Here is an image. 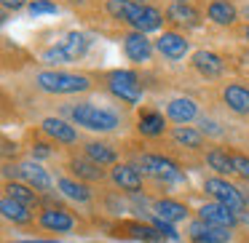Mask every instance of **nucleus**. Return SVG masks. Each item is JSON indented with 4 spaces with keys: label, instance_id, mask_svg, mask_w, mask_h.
Segmentation results:
<instances>
[{
    "label": "nucleus",
    "instance_id": "obj_6",
    "mask_svg": "<svg viewBox=\"0 0 249 243\" xmlns=\"http://www.w3.org/2000/svg\"><path fill=\"white\" fill-rule=\"evenodd\" d=\"M204 193L209 195L212 200H217V203L233 209L236 214H244V211H247V198H244V193L236 187V184L228 182L225 177H209V179H204Z\"/></svg>",
    "mask_w": 249,
    "mask_h": 243
},
{
    "label": "nucleus",
    "instance_id": "obj_7",
    "mask_svg": "<svg viewBox=\"0 0 249 243\" xmlns=\"http://www.w3.org/2000/svg\"><path fill=\"white\" fill-rule=\"evenodd\" d=\"M11 168H14V177H17L19 182L30 184V187L38 190L40 195H51V193H54L56 182L51 179V174L46 171L38 161H22V163H17V166H6V171H11Z\"/></svg>",
    "mask_w": 249,
    "mask_h": 243
},
{
    "label": "nucleus",
    "instance_id": "obj_24",
    "mask_svg": "<svg viewBox=\"0 0 249 243\" xmlns=\"http://www.w3.org/2000/svg\"><path fill=\"white\" fill-rule=\"evenodd\" d=\"M166 118L177 126H188L198 118V104L190 97H174L166 102Z\"/></svg>",
    "mask_w": 249,
    "mask_h": 243
},
{
    "label": "nucleus",
    "instance_id": "obj_30",
    "mask_svg": "<svg viewBox=\"0 0 249 243\" xmlns=\"http://www.w3.org/2000/svg\"><path fill=\"white\" fill-rule=\"evenodd\" d=\"M206 166H209L212 171H217L220 177L236 174L233 155H231V150H225V147H209V150H206Z\"/></svg>",
    "mask_w": 249,
    "mask_h": 243
},
{
    "label": "nucleus",
    "instance_id": "obj_33",
    "mask_svg": "<svg viewBox=\"0 0 249 243\" xmlns=\"http://www.w3.org/2000/svg\"><path fill=\"white\" fill-rule=\"evenodd\" d=\"M150 225H153V227H156V230L163 235V241H179V232L174 230V225H169V222L158 219V216H150Z\"/></svg>",
    "mask_w": 249,
    "mask_h": 243
},
{
    "label": "nucleus",
    "instance_id": "obj_42",
    "mask_svg": "<svg viewBox=\"0 0 249 243\" xmlns=\"http://www.w3.org/2000/svg\"><path fill=\"white\" fill-rule=\"evenodd\" d=\"M244 198H247V209H249V193H244Z\"/></svg>",
    "mask_w": 249,
    "mask_h": 243
},
{
    "label": "nucleus",
    "instance_id": "obj_19",
    "mask_svg": "<svg viewBox=\"0 0 249 243\" xmlns=\"http://www.w3.org/2000/svg\"><path fill=\"white\" fill-rule=\"evenodd\" d=\"M156 51L161 56H166V59L177 62V59H185V54L190 51V40L185 38L182 32H177V30H166V32L156 40Z\"/></svg>",
    "mask_w": 249,
    "mask_h": 243
},
{
    "label": "nucleus",
    "instance_id": "obj_1",
    "mask_svg": "<svg viewBox=\"0 0 249 243\" xmlns=\"http://www.w3.org/2000/svg\"><path fill=\"white\" fill-rule=\"evenodd\" d=\"M105 8H107V14L113 19L129 24L134 32H145V35L153 32V30H158L166 22V16H163L158 8L140 6V3H131V0H105Z\"/></svg>",
    "mask_w": 249,
    "mask_h": 243
},
{
    "label": "nucleus",
    "instance_id": "obj_22",
    "mask_svg": "<svg viewBox=\"0 0 249 243\" xmlns=\"http://www.w3.org/2000/svg\"><path fill=\"white\" fill-rule=\"evenodd\" d=\"M163 16H166L169 24L182 27V30L201 27V11L196 6H190V3H172V6L163 11Z\"/></svg>",
    "mask_w": 249,
    "mask_h": 243
},
{
    "label": "nucleus",
    "instance_id": "obj_13",
    "mask_svg": "<svg viewBox=\"0 0 249 243\" xmlns=\"http://www.w3.org/2000/svg\"><path fill=\"white\" fill-rule=\"evenodd\" d=\"M220 102L238 118H249V86L231 81L220 88Z\"/></svg>",
    "mask_w": 249,
    "mask_h": 243
},
{
    "label": "nucleus",
    "instance_id": "obj_32",
    "mask_svg": "<svg viewBox=\"0 0 249 243\" xmlns=\"http://www.w3.org/2000/svg\"><path fill=\"white\" fill-rule=\"evenodd\" d=\"M30 16H43V14H59V6L51 3V0H33L27 6Z\"/></svg>",
    "mask_w": 249,
    "mask_h": 243
},
{
    "label": "nucleus",
    "instance_id": "obj_11",
    "mask_svg": "<svg viewBox=\"0 0 249 243\" xmlns=\"http://www.w3.org/2000/svg\"><path fill=\"white\" fill-rule=\"evenodd\" d=\"M65 171H70V177L81 179V182H86V184H102V182H107V179H110V174H105V168L97 166L94 161H89L83 152H81V155L72 152V155L67 158V161H65Z\"/></svg>",
    "mask_w": 249,
    "mask_h": 243
},
{
    "label": "nucleus",
    "instance_id": "obj_31",
    "mask_svg": "<svg viewBox=\"0 0 249 243\" xmlns=\"http://www.w3.org/2000/svg\"><path fill=\"white\" fill-rule=\"evenodd\" d=\"M99 203H102V209L107 211V214H113V216H118V214L126 211V203L121 200L118 193H113V190H110L107 195H99Z\"/></svg>",
    "mask_w": 249,
    "mask_h": 243
},
{
    "label": "nucleus",
    "instance_id": "obj_18",
    "mask_svg": "<svg viewBox=\"0 0 249 243\" xmlns=\"http://www.w3.org/2000/svg\"><path fill=\"white\" fill-rule=\"evenodd\" d=\"M190 67H193L201 78H206V81H217V78H222V72H225L222 56H217L214 51H206V49L196 51V54L190 56Z\"/></svg>",
    "mask_w": 249,
    "mask_h": 243
},
{
    "label": "nucleus",
    "instance_id": "obj_40",
    "mask_svg": "<svg viewBox=\"0 0 249 243\" xmlns=\"http://www.w3.org/2000/svg\"><path fill=\"white\" fill-rule=\"evenodd\" d=\"M241 35H244V40H247V43H249V22H247V24H244V27H241Z\"/></svg>",
    "mask_w": 249,
    "mask_h": 243
},
{
    "label": "nucleus",
    "instance_id": "obj_28",
    "mask_svg": "<svg viewBox=\"0 0 249 243\" xmlns=\"http://www.w3.org/2000/svg\"><path fill=\"white\" fill-rule=\"evenodd\" d=\"M206 19L214 22L217 27H233L238 22V8L231 0H209L206 6Z\"/></svg>",
    "mask_w": 249,
    "mask_h": 243
},
{
    "label": "nucleus",
    "instance_id": "obj_39",
    "mask_svg": "<svg viewBox=\"0 0 249 243\" xmlns=\"http://www.w3.org/2000/svg\"><path fill=\"white\" fill-rule=\"evenodd\" d=\"M11 243H56V241H43V238H35V241H11Z\"/></svg>",
    "mask_w": 249,
    "mask_h": 243
},
{
    "label": "nucleus",
    "instance_id": "obj_5",
    "mask_svg": "<svg viewBox=\"0 0 249 243\" xmlns=\"http://www.w3.org/2000/svg\"><path fill=\"white\" fill-rule=\"evenodd\" d=\"M137 166L142 168V174L150 179H156L158 184H179L185 182V171L179 168L177 161H172L169 155H163V152H142V155H137Z\"/></svg>",
    "mask_w": 249,
    "mask_h": 243
},
{
    "label": "nucleus",
    "instance_id": "obj_9",
    "mask_svg": "<svg viewBox=\"0 0 249 243\" xmlns=\"http://www.w3.org/2000/svg\"><path fill=\"white\" fill-rule=\"evenodd\" d=\"M38 227L46 232H59V235H72L78 230V219L65 209L56 206H46L38 211Z\"/></svg>",
    "mask_w": 249,
    "mask_h": 243
},
{
    "label": "nucleus",
    "instance_id": "obj_10",
    "mask_svg": "<svg viewBox=\"0 0 249 243\" xmlns=\"http://www.w3.org/2000/svg\"><path fill=\"white\" fill-rule=\"evenodd\" d=\"M110 182L118 193L137 195L145 190V174L140 171L137 163H118V166L110 168Z\"/></svg>",
    "mask_w": 249,
    "mask_h": 243
},
{
    "label": "nucleus",
    "instance_id": "obj_25",
    "mask_svg": "<svg viewBox=\"0 0 249 243\" xmlns=\"http://www.w3.org/2000/svg\"><path fill=\"white\" fill-rule=\"evenodd\" d=\"M0 211H3V219L14 222L17 227H35L38 225V216L33 214V209L17 203V200L8 198V195H3V200H0Z\"/></svg>",
    "mask_w": 249,
    "mask_h": 243
},
{
    "label": "nucleus",
    "instance_id": "obj_26",
    "mask_svg": "<svg viewBox=\"0 0 249 243\" xmlns=\"http://www.w3.org/2000/svg\"><path fill=\"white\" fill-rule=\"evenodd\" d=\"M153 216L169 222V225H179V222H185L190 216V209L174 198H158L153 200Z\"/></svg>",
    "mask_w": 249,
    "mask_h": 243
},
{
    "label": "nucleus",
    "instance_id": "obj_12",
    "mask_svg": "<svg viewBox=\"0 0 249 243\" xmlns=\"http://www.w3.org/2000/svg\"><path fill=\"white\" fill-rule=\"evenodd\" d=\"M40 134H43L49 142H54V145H65V147L81 142V134H78L75 126H70L65 118H56V115L40 120Z\"/></svg>",
    "mask_w": 249,
    "mask_h": 243
},
{
    "label": "nucleus",
    "instance_id": "obj_36",
    "mask_svg": "<svg viewBox=\"0 0 249 243\" xmlns=\"http://www.w3.org/2000/svg\"><path fill=\"white\" fill-rule=\"evenodd\" d=\"M201 131H204L206 136H222V129L209 118H201Z\"/></svg>",
    "mask_w": 249,
    "mask_h": 243
},
{
    "label": "nucleus",
    "instance_id": "obj_41",
    "mask_svg": "<svg viewBox=\"0 0 249 243\" xmlns=\"http://www.w3.org/2000/svg\"><path fill=\"white\" fill-rule=\"evenodd\" d=\"M131 3H140V6H150V0H131Z\"/></svg>",
    "mask_w": 249,
    "mask_h": 243
},
{
    "label": "nucleus",
    "instance_id": "obj_20",
    "mask_svg": "<svg viewBox=\"0 0 249 243\" xmlns=\"http://www.w3.org/2000/svg\"><path fill=\"white\" fill-rule=\"evenodd\" d=\"M198 219L206 222V225H214V227H228V230H233V227L238 225V214L233 209H228V206L217 203V200H212V203H204L198 209Z\"/></svg>",
    "mask_w": 249,
    "mask_h": 243
},
{
    "label": "nucleus",
    "instance_id": "obj_29",
    "mask_svg": "<svg viewBox=\"0 0 249 243\" xmlns=\"http://www.w3.org/2000/svg\"><path fill=\"white\" fill-rule=\"evenodd\" d=\"M3 190H6V195H8V198H14L17 203L27 206V209H38V206H40V200H43V198H40V193H38V190H33L30 184L19 182V179H6Z\"/></svg>",
    "mask_w": 249,
    "mask_h": 243
},
{
    "label": "nucleus",
    "instance_id": "obj_23",
    "mask_svg": "<svg viewBox=\"0 0 249 243\" xmlns=\"http://www.w3.org/2000/svg\"><path fill=\"white\" fill-rule=\"evenodd\" d=\"M83 155L89 158V161H94L97 166H102V168H113V166H118L121 163V152L115 150L113 145H107V142H99V139H89V142H83Z\"/></svg>",
    "mask_w": 249,
    "mask_h": 243
},
{
    "label": "nucleus",
    "instance_id": "obj_21",
    "mask_svg": "<svg viewBox=\"0 0 249 243\" xmlns=\"http://www.w3.org/2000/svg\"><path fill=\"white\" fill-rule=\"evenodd\" d=\"M169 136H172V142L177 147H185V150H190V152H201V150L209 147V136L201 129H193V126H174V129L169 131Z\"/></svg>",
    "mask_w": 249,
    "mask_h": 243
},
{
    "label": "nucleus",
    "instance_id": "obj_34",
    "mask_svg": "<svg viewBox=\"0 0 249 243\" xmlns=\"http://www.w3.org/2000/svg\"><path fill=\"white\" fill-rule=\"evenodd\" d=\"M233 155V163H236V174L244 179V182H249V155H244V152H231Z\"/></svg>",
    "mask_w": 249,
    "mask_h": 243
},
{
    "label": "nucleus",
    "instance_id": "obj_15",
    "mask_svg": "<svg viewBox=\"0 0 249 243\" xmlns=\"http://www.w3.org/2000/svg\"><path fill=\"white\" fill-rule=\"evenodd\" d=\"M56 190H59V195L65 200L78 203V206H89L94 200V190L89 187L86 182H81V179H75V177H67V174H59V177H56Z\"/></svg>",
    "mask_w": 249,
    "mask_h": 243
},
{
    "label": "nucleus",
    "instance_id": "obj_27",
    "mask_svg": "<svg viewBox=\"0 0 249 243\" xmlns=\"http://www.w3.org/2000/svg\"><path fill=\"white\" fill-rule=\"evenodd\" d=\"M91 49V35H86V32H67L65 38L59 40V51L65 54V59H67V65L70 62H78V59H83L86 56V51Z\"/></svg>",
    "mask_w": 249,
    "mask_h": 243
},
{
    "label": "nucleus",
    "instance_id": "obj_14",
    "mask_svg": "<svg viewBox=\"0 0 249 243\" xmlns=\"http://www.w3.org/2000/svg\"><path fill=\"white\" fill-rule=\"evenodd\" d=\"M124 54L129 62H134V65H145V62H150L153 51H156V43L153 40H147L145 32H126L124 38Z\"/></svg>",
    "mask_w": 249,
    "mask_h": 243
},
{
    "label": "nucleus",
    "instance_id": "obj_37",
    "mask_svg": "<svg viewBox=\"0 0 249 243\" xmlns=\"http://www.w3.org/2000/svg\"><path fill=\"white\" fill-rule=\"evenodd\" d=\"M0 3H3V8H6V11H19V8H24V6H30L27 0H0Z\"/></svg>",
    "mask_w": 249,
    "mask_h": 243
},
{
    "label": "nucleus",
    "instance_id": "obj_17",
    "mask_svg": "<svg viewBox=\"0 0 249 243\" xmlns=\"http://www.w3.org/2000/svg\"><path fill=\"white\" fill-rule=\"evenodd\" d=\"M188 238L190 243H231L233 232L228 227H214V225H206L196 216L188 227Z\"/></svg>",
    "mask_w": 249,
    "mask_h": 243
},
{
    "label": "nucleus",
    "instance_id": "obj_8",
    "mask_svg": "<svg viewBox=\"0 0 249 243\" xmlns=\"http://www.w3.org/2000/svg\"><path fill=\"white\" fill-rule=\"evenodd\" d=\"M110 235L121 238V241H145V243H158L163 241V235L150 225V222L140 219H118L110 225Z\"/></svg>",
    "mask_w": 249,
    "mask_h": 243
},
{
    "label": "nucleus",
    "instance_id": "obj_4",
    "mask_svg": "<svg viewBox=\"0 0 249 243\" xmlns=\"http://www.w3.org/2000/svg\"><path fill=\"white\" fill-rule=\"evenodd\" d=\"M99 81H102V86L107 88V91L113 94L115 99H118V102L129 104V107L140 104L142 97H145L142 78L137 75L134 70H113V72H105Z\"/></svg>",
    "mask_w": 249,
    "mask_h": 243
},
{
    "label": "nucleus",
    "instance_id": "obj_2",
    "mask_svg": "<svg viewBox=\"0 0 249 243\" xmlns=\"http://www.w3.org/2000/svg\"><path fill=\"white\" fill-rule=\"evenodd\" d=\"M35 88L49 97H72L94 88V78L89 72H65V70H43L35 75Z\"/></svg>",
    "mask_w": 249,
    "mask_h": 243
},
{
    "label": "nucleus",
    "instance_id": "obj_35",
    "mask_svg": "<svg viewBox=\"0 0 249 243\" xmlns=\"http://www.w3.org/2000/svg\"><path fill=\"white\" fill-rule=\"evenodd\" d=\"M51 147H54V142H35L33 145V161H40V158H51L54 155V150H51Z\"/></svg>",
    "mask_w": 249,
    "mask_h": 243
},
{
    "label": "nucleus",
    "instance_id": "obj_3",
    "mask_svg": "<svg viewBox=\"0 0 249 243\" xmlns=\"http://www.w3.org/2000/svg\"><path fill=\"white\" fill-rule=\"evenodd\" d=\"M70 118L75 126L94 131V134H113V131H121V126H124V118L118 113H113L107 107H99V104H91V102L72 104Z\"/></svg>",
    "mask_w": 249,
    "mask_h": 243
},
{
    "label": "nucleus",
    "instance_id": "obj_38",
    "mask_svg": "<svg viewBox=\"0 0 249 243\" xmlns=\"http://www.w3.org/2000/svg\"><path fill=\"white\" fill-rule=\"evenodd\" d=\"M11 155H17V145H14L11 139H8V136H3V158H11Z\"/></svg>",
    "mask_w": 249,
    "mask_h": 243
},
{
    "label": "nucleus",
    "instance_id": "obj_43",
    "mask_svg": "<svg viewBox=\"0 0 249 243\" xmlns=\"http://www.w3.org/2000/svg\"><path fill=\"white\" fill-rule=\"evenodd\" d=\"M244 16H247V19H249V8H247V11H244Z\"/></svg>",
    "mask_w": 249,
    "mask_h": 243
},
{
    "label": "nucleus",
    "instance_id": "obj_16",
    "mask_svg": "<svg viewBox=\"0 0 249 243\" xmlns=\"http://www.w3.org/2000/svg\"><path fill=\"white\" fill-rule=\"evenodd\" d=\"M166 115L158 113V110L153 107H145L140 110V115H137V134L145 136V139H161V136H166Z\"/></svg>",
    "mask_w": 249,
    "mask_h": 243
}]
</instances>
